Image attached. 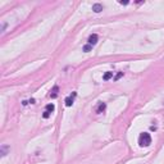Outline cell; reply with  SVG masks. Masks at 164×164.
Segmentation results:
<instances>
[{
  "label": "cell",
  "mask_w": 164,
  "mask_h": 164,
  "mask_svg": "<svg viewBox=\"0 0 164 164\" xmlns=\"http://www.w3.org/2000/svg\"><path fill=\"white\" fill-rule=\"evenodd\" d=\"M119 4H122V5H127V4H128V1H119Z\"/></svg>",
  "instance_id": "obj_12"
},
{
  "label": "cell",
  "mask_w": 164,
  "mask_h": 164,
  "mask_svg": "<svg viewBox=\"0 0 164 164\" xmlns=\"http://www.w3.org/2000/svg\"><path fill=\"white\" fill-rule=\"evenodd\" d=\"M8 150H9V146H7V145L0 147V154H1V157H5V155H7Z\"/></svg>",
  "instance_id": "obj_8"
},
{
  "label": "cell",
  "mask_w": 164,
  "mask_h": 164,
  "mask_svg": "<svg viewBox=\"0 0 164 164\" xmlns=\"http://www.w3.org/2000/svg\"><path fill=\"white\" fill-rule=\"evenodd\" d=\"M112 77H113V72H107L104 76H103V80H104V81H108V80H110Z\"/></svg>",
  "instance_id": "obj_9"
},
{
  "label": "cell",
  "mask_w": 164,
  "mask_h": 164,
  "mask_svg": "<svg viewBox=\"0 0 164 164\" xmlns=\"http://www.w3.org/2000/svg\"><path fill=\"white\" fill-rule=\"evenodd\" d=\"M58 94H59V87L58 86H54L51 90V92H50V97H53V99H55V97L58 96Z\"/></svg>",
  "instance_id": "obj_6"
},
{
  "label": "cell",
  "mask_w": 164,
  "mask_h": 164,
  "mask_svg": "<svg viewBox=\"0 0 164 164\" xmlns=\"http://www.w3.org/2000/svg\"><path fill=\"white\" fill-rule=\"evenodd\" d=\"M105 109H107L105 103H99V105L96 107V113H97V114H101V113L105 112Z\"/></svg>",
  "instance_id": "obj_5"
},
{
  "label": "cell",
  "mask_w": 164,
  "mask_h": 164,
  "mask_svg": "<svg viewBox=\"0 0 164 164\" xmlns=\"http://www.w3.org/2000/svg\"><path fill=\"white\" fill-rule=\"evenodd\" d=\"M54 109H55V105L54 104H47L46 107H45V112H44V114H42V118H49L50 117V114H51L53 112H54Z\"/></svg>",
  "instance_id": "obj_2"
},
{
  "label": "cell",
  "mask_w": 164,
  "mask_h": 164,
  "mask_svg": "<svg viewBox=\"0 0 164 164\" xmlns=\"http://www.w3.org/2000/svg\"><path fill=\"white\" fill-rule=\"evenodd\" d=\"M92 10H94L95 13H100L103 10V5L99 4V3H96V4L92 5Z\"/></svg>",
  "instance_id": "obj_7"
},
{
  "label": "cell",
  "mask_w": 164,
  "mask_h": 164,
  "mask_svg": "<svg viewBox=\"0 0 164 164\" xmlns=\"http://www.w3.org/2000/svg\"><path fill=\"white\" fill-rule=\"evenodd\" d=\"M91 49H92V46H91V45H89V44L83 46V51H85V53H89Z\"/></svg>",
  "instance_id": "obj_10"
},
{
  "label": "cell",
  "mask_w": 164,
  "mask_h": 164,
  "mask_svg": "<svg viewBox=\"0 0 164 164\" xmlns=\"http://www.w3.org/2000/svg\"><path fill=\"white\" fill-rule=\"evenodd\" d=\"M97 40H99V37H97V35H96V33H92V35H90L89 40H87V44H89V45H91V46H94V45L97 42Z\"/></svg>",
  "instance_id": "obj_4"
},
{
  "label": "cell",
  "mask_w": 164,
  "mask_h": 164,
  "mask_svg": "<svg viewBox=\"0 0 164 164\" xmlns=\"http://www.w3.org/2000/svg\"><path fill=\"white\" fill-rule=\"evenodd\" d=\"M122 76H123V72H119V73H118V75L114 77V80H115V81H117V80H119V78L122 77Z\"/></svg>",
  "instance_id": "obj_11"
},
{
  "label": "cell",
  "mask_w": 164,
  "mask_h": 164,
  "mask_svg": "<svg viewBox=\"0 0 164 164\" xmlns=\"http://www.w3.org/2000/svg\"><path fill=\"white\" fill-rule=\"evenodd\" d=\"M76 96H77V92H72L69 96L65 97V100H64L65 105H67V107H72L73 103H75V97H76Z\"/></svg>",
  "instance_id": "obj_3"
},
{
  "label": "cell",
  "mask_w": 164,
  "mask_h": 164,
  "mask_svg": "<svg viewBox=\"0 0 164 164\" xmlns=\"http://www.w3.org/2000/svg\"><path fill=\"white\" fill-rule=\"evenodd\" d=\"M139 144H140V146H142V147H146V146H149L150 144H151V136H150V133H147V132H144V133H141L140 135V137H139Z\"/></svg>",
  "instance_id": "obj_1"
}]
</instances>
